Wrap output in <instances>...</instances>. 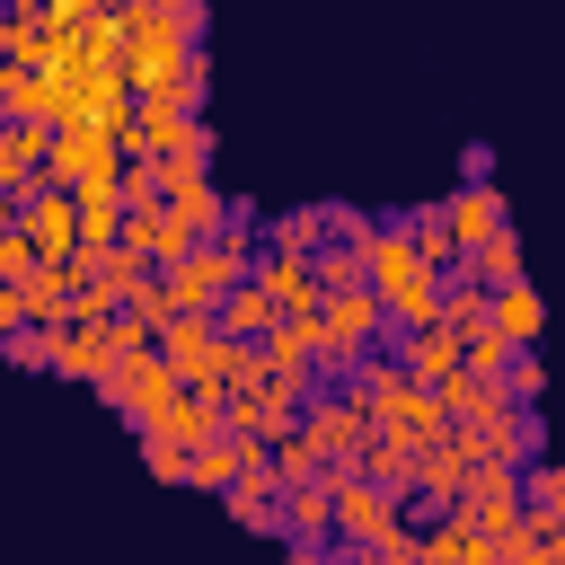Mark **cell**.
<instances>
[{"mask_svg":"<svg viewBox=\"0 0 565 565\" xmlns=\"http://www.w3.org/2000/svg\"><path fill=\"white\" fill-rule=\"evenodd\" d=\"M9 335H26V300H18V291H0V344H9Z\"/></svg>","mask_w":565,"mask_h":565,"instance_id":"21","label":"cell"},{"mask_svg":"<svg viewBox=\"0 0 565 565\" xmlns=\"http://www.w3.org/2000/svg\"><path fill=\"white\" fill-rule=\"evenodd\" d=\"M450 521H468V530L494 547V539L521 521V468H494V459H486V468L459 486V512H450Z\"/></svg>","mask_w":565,"mask_h":565,"instance_id":"3","label":"cell"},{"mask_svg":"<svg viewBox=\"0 0 565 565\" xmlns=\"http://www.w3.org/2000/svg\"><path fill=\"white\" fill-rule=\"evenodd\" d=\"M212 327H221L230 344H265V327H274V300H265L256 282H238L230 300H212Z\"/></svg>","mask_w":565,"mask_h":565,"instance_id":"15","label":"cell"},{"mask_svg":"<svg viewBox=\"0 0 565 565\" xmlns=\"http://www.w3.org/2000/svg\"><path fill=\"white\" fill-rule=\"evenodd\" d=\"M415 388H441V380H459V335H441V327H415V335H388L380 344Z\"/></svg>","mask_w":565,"mask_h":565,"instance_id":"7","label":"cell"},{"mask_svg":"<svg viewBox=\"0 0 565 565\" xmlns=\"http://www.w3.org/2000/svg\"><path fill=\"white\" fill-rule=\"evenodd\" d=\"M221 503H230V521H238V530H265V539H282V512H274L282 494H274L265 459H256V468H238V477L221 486Z\"/></svg>","mask_w":565,"mask_h":565,"instance_id":"10","label":"cell"},{"mask_svg":"<svg viewBox=\"0 0 565 565\" xmlns=\"http://www.w3.org/2000/svg\"><path fill=\"white\" fill-rule=\"evenodd\" d=\"M274 512H282V539H291V547H327V530H335V486H327V477H318V486H291Z\"/></svg>","mask_w":565,"mask_h":565,"instance_id":"11","label":"cell"},{"mask_svg":"<svg viewBox=\"0 0 565 565\" xmlns=\"http://www.w3.org/2000/svg\"><path fill=\"white\" fill-rule=\"evenodd\" d=\"M300 433L318 441V459H327V468H353V450L371 441V415H362V397H353V388L318 380V388H309V406H300Z\"/></svg>","mask_w":565,"mask_h":565,"instance_id":"2","label":"cell"},{"mask_svg":"<svg viewBox=\"0 0 565 565\" xmlns=\"http://www.w3.org/2000/svg\"><path fill=\"white\" fill-rule=\"evenodd\" d=\"M26 247H35V265H71V247H79V221H71V194H26V212L9 221Z\"/></svg>","mask_w":565,"mask_h":565,"instance_id":"6","label":"cell"},{"mask_svg":"<svg viewBox=\"0 0 565 565\" xmlns=\"http://www.w3.org/2000/svg\"><path fill=\"white\" fill-rule=\"evenodd\" d=\"M97 397H106L124 424H141V415H159V406L177 397V380L159 371V353H115V371L97 380Z\"/></svg>","mask_w":565,"mask_h":565,"instance_id":"5","label":"cell"},{"mask_svg":"<svg viewBox=\"0 0 565 565\" xmlns=\"http://www.w3.org/2000/svg\"><path fill=\"white\" fill-rule=\"evenodd\" d=\"M282 556L291 565H335V547H291V539H282Z\"/></svg>","mask_w":565,"mask_h":565,"instance_id":"22","label":"cell"},{"mask_svg":"<svg viewBox=\"0 0 565 565\" xmlns=\"http://www.w3.org/2000/svg\"><path fill=\"white\" fill-rule=\"evenodd\" d=\"M115 35H124V88L132 97H159L185 62H194V35H203V9L194 0H132L115 9Z\"/></svg>","mask_w":565,"mask_h":565,"instance_id":"1","label":"cell"},{"mask_svg":"<svg viewBox=\"0 0 565 565\" xmlns=\"http://www.w3.org/2000/svg\"><path fill=\"white\" fill-rule=\"evenodd\" d=\"M433 221H441V238H450L459 256H468V247H486L494 230H512V212H503V185H494V177H468Z\"/></svg>","mask_w":565,"mask_h":565,"instance_id":"4","label":"cell"},{"mask_svg":"<svg viewBox=\"0 0 565 565\" xmlns=\"http://www.w3.org/2000/svg\"><path fill=\"white\" fill-rule=\"evenodd\" d=\"M265 477H274V494H291V486H318V477H327V459H318V441L291 424V433H274V441H265Z\"/></svg>","mask_w":565,"mask_h":565,"instance_id":"14","label":"cell"},{"mask_svg":"<svg viewBox=\"0 0 565 565\" xmlns=\"http://www.w3.org/2000/svg\"><path fill=\"white\" fill-rule=\"evenodd\" d=\"M0 353H9V362H18V371H44V344H35V327H26V335H9V344H0Z\"/></svg>","mask_w":565,"mask_h":565,"instance_id":"20","label":"cell"},{"mask_svg":"<svg viewBox=\"0 0 565 565\" xmlns=\"http://www.w3.org/2000/svg\"><path fill=\"white\" fill-rule=\"evenodd\" d=\"M539 388H547V371H539V353H512V362H503V397H512L521 415H539Z\"/></svg>","mask_w":565,"mask_h":565,"instance_id":"18","label":"cell"},{"mask_svg":"<svg viewBox=\"0 0 565 565\" xmlns=\"http://www.w3.org/2000/svg\"><path fill=\"white\" fill-rule=\"evenodd\" d=\"M0 230H9V221H0Z\"/></svg>","mask_w":565,"mask_h":565,"instance_id":"23","label":"cell"},{"mask_svg":"<svg viewBox=\"0 0 565 565\" xmlns=\"http://www.w3.org/2000/svg\"><path fill=\"white\" fill-rule=\"evenodd\" d=\"M318 247H327V203L282 212V221H265V230H256V256H300V265H309Z\"/></svg>","mask_w":565,"mask_h":565,"instance_id":"13","label":"cell"},{"mask_svg":"<svg viewBox=\"0 0 565 565\" xmlns=\"http://www.w3.org/2000/svg\"><path fill=\"white\" fill-rule=\"evenodd\" d=\"M141 468H150L159 486H185V450H168V441H141Z\"/></svg>","mask_w":565,"mask_h":565,"instance_id":"19","label":"cell"},{"mask_svg":"<svg viewBox=\"0 0 565 565\" xmlns=\"http://www.w3.org/2000/svg\"><path fill=\"white\" fill-rule=\"evenodd\" d=\"M18 300H26V327H71V274L62 265H35L18 282Z\"/></svg>","mask_w":565,"mask_h":565,"instance_id":"17","label":"cell"},{"mask_svg":"<svg viewBox=\"0 0 565 565\" xmlns=\"http://www.w3.org/2000/svg\"><path fill=\"white\" fill-rule=\"evenodd\" d=\"M486 300H494V335H503L512 353H530V344H539V327H547L539 291H530V282H512V291H486Z\"/></svg>","mask_w":565,"mask_h":565,"instance_id":"16","label":"cell"},{"mask_svg":"<svg viewBox=\"0 0 565 565\" xmlns=\"http://www.w3.org/2000/svg\"><path fill=\"white\" fill-rule=\"evenodd\" d=\"M247 282L274 300V318H309V309H318V282H309V265H300V256H256V265H247Z\"/></svg>","mask_w":565,"mask_h":565,"instance_id":"9","label":"cell"},{"mask_svg":"<svg viewBox=\"0 0 565 565\" xmlns=\"http://www.w3.org/2000/svg\"><path fill=\"white\" fill-rule=\"evenodd\" d=\"M132 433H141V441H168V450H185V459H194V450H203V441L221 433V415H212V406H194V397L177 388V397H168L159 415H141Z\"/></svg>","mask_w":565,"mask_h":565,"instance_id":"8","label":"cell"},{"mask_svg":"<svg viewBox=\"0 0 565 565\" xmlns=\"http://www.w3.org/2000/svg\"><path fill=\"white\" fill-rule=\"evenodd\" d=\"M256 459H265V441H238V433H212V441H203V450L185 459V486H203V494H221V486H230L238 468H256Z\"/></svg>","mask_w":565,"mask_h":565,"instance_id":"12","label":"cell"}]
</instances>
